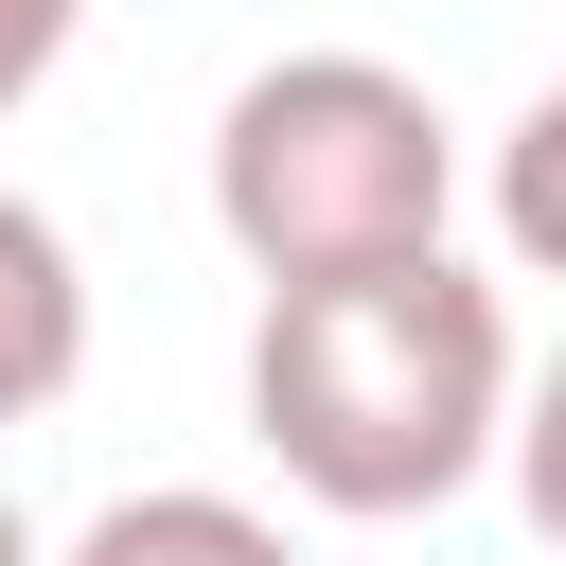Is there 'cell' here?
<instances>
[{
	"label": "cell",
	"mask_w": 566,
	"mask_h": 566,
	"mask_svg": "<svg viewBox=\"0 0 566 566\" xmlns=\"http://www.w3.org/2000/svg\"><path fill=\"white\" fill-rule=\"evenodd\" d=\"M513 301L424 248V265H354V283H283L248 318V442L318 495V513H442L513 460Z\"/></svg>",
	"instance_id": "cell-1"
},
{
	"label": "cell",
	"mask_w": 566,
	"mask_h": 566,
	"mask_svg": "<svg viewBox=\"0 0 566 566\" xmlns=\"http://www.w3.org/2000/svg\"><path fill=\"white\" fill-rule=\"evenodd\" d=\"M460 212V124L389 71V53H265L212 106V230L248 248V283H354V265H424Z\"/></svg>",
	"instance_id": "cell-2"
},
{
	"label": "cell",
	"mask_w": 566,
	"mask_h": 566,
	"mask_svg": "<svg viewBox=\"0 0 566 566\" xmlns=\"http://www.w3.org/2000/svg\"><path fill=\"white\" fill-rule=\"evenodd\" d=\"M71 371H88V265L35 195H0V424L71 407Z\"/></svg>",
	"instance_id": "cell-3"
},
{
	"label": "cell",
	"mask_w": 566,
	"mask_h": 566,
	"mask_svg": "<svg viewBox=\"0 0 566 566\" xmlns=\"http://www.w3.org/2000/svg\"><path fill=\"white\" fill-rule=\"evenodd\" d=\"M71 566H301V548H283V513L159 478V495H106V513L71 531Z\"/></svg>",
	"instance_id": "cell-4"
},
{
	"label": "cell",
	"mask_w": 566,
	"mask_h": 566,
	"mask_svg": "<svg viewBox=\"0 0 566 566\" xmlns=\"http://www.w3.org/2000/svg\"><path fill=\"white\" fill-rule=\"evenodd\" d=\"M495 248L531 283H566V88H531L513 142H495Z\"/></svg>",
	"instance_id": "cell-5"
},
{
	"label": "cell",
	"mask_w": 566,
	"mask_h": 566,
	"mask_svg": "<svg viewBox=\"0 0 566 566\" xmlns=\"http://www.w3.org/2000/svg\"><path fill=\"white\" fill-rule=\"evenodd\" d=\"M513 513H531V531L566 548V354H548V371L513 389Z\"/></svg>",
	"instance_id": "cell-6"
},
{
	"label": "cell",
	"mask_w": 566,
	"mask_h": 566,
	"mask_svg": "<svg viewBox=\"0 0 566 566\" xmlns=\"http://www.w3.org/2000/svg\"><path fill=\"white\" fill-rule=\"evenodd\" d=\"M71 35H88V0H0V124L53 88V53H71Z\"/></svg>",
	"instance_id": "cell-7"
},
{
	"label": "cell",
	"mask_w": 566,
	"mask_h": 566,
	"mask_svg": "<svg viewBox=\"0 0 566 566\" xmlns=\"http://www.w3.org/2000/svg\"><path fill=\"white\" fill-rule=\"evenodd\" d=\"M0 566H53V548H35V531H18V495H0Z\"/></svg>",
	"instance_id": "cell-8"
}]
</instances>
